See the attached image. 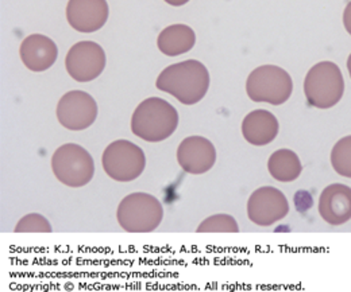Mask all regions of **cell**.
<instances>
[{
  "mask_svg": "<svg viewBox=\"0 0 351 292\" xmlns=\"http://www.w3.org/2000/svg\"><path fill=\"white\" fill-rule=\"evenodd\" d=\"M267 170L276 181L289 183L300 176L303 166L299 157L292 150L282 148L271 154L267 162Z\"/></svg>",
  "mask_w": 351,
  "mask_h": 292,
  "instance_id": "cell-17",
  "label": "cell"
},
{
  "mask_svg": "<svg viewBox=\"0 0 351 292\" xmlns=\"http://www.w3.org/2000/svg\"><path fill=\"white\" fill-rule=\"evenodd\" d=\"M331 165L341 176L351 178V135L342 137L331 151Z\"/></svg>",
  "mask_w": 351,
  "mask_h": 292,
  "instance_id": "cell-18",
  "label": "cell"
},
{
  "mask_svg": "<svg viewBox=\"0 0 351 292\" xmlns=\"http://www.w3.org/2000/svg\"><path fill=\"white\" fill-rule=\"evenodd\" d=\"M117 215L125 230L149 233L161 224L164 209L156 197L146 193H134L122 200Z\"/></svg>",
  "mask_w": 351,
  "mask_h": 292,
  "instance_id": "cell-4",
  "label": "cell"
},
{
  "mask_svg": "<svg viewBox=\"0 0 351 292\" xmlns=\"http://www.w3.org/2000/svg\"><path fill=\"white\" fill-rule=\"evenodd\" d=\"M56 178L69 187L86 186L93 178V159L86 148L79 144H64L56 150L51 158Z\"/></svg>",
  "mask_w": 351,
  "mask_h": 292,
  "instance_id": "cell-6",
  "label": "cell"
},
{
  "mask_svg": "<svg viewBox=\"0 0 351 292\" xmlns=\"http://www.w3.org/2000/svg\"><path fill=\"white\" fill-rule=\"evenodd\" d=\"M345 92V80L338 65L323 61L313 65L304 80L308 104L313 108L328 109L335 107Z\"/></svg>",
  "mask_w": 351,
  "mask_h": 292,
  "instance_id": "cell-3",
  "label": "cell"
},
{
  "mask_svg": "<svg viewBox=\"0 0 351 292\" xmlns=\"http://www.w3.org/2000/svg\"><path fill=\"white\" fill-rule=\"evenodd\" d=\"M103 168L117 182H132L145 170L146 157L141 147L129 140L111 143L101 158Z\"/></svg>",
  "mask_w": 351,
  "mask_h": 292,
  "instance_id": "cell-7",
  "label": "cell"
},
{
  "mask_svg": "<svg viewBox=\"0 0 351 292\" xmlns=\"http://www.w3.org/2000/svg\"><path fill=\"white\" fill-rule=\"evenodd\" d=\"M178 114L168 101L150 97L142 101L132 114V133L146 142L157 143L175 133Z\"/></svg>",
  "mask_w": 351,
  "mask_h": 292,
  "instance_id": "cell-2",
  "label": "cell"
},
{
  "mask_svg": "<svg viewBox=\"0 0 351 292\" xmlns=\"http://www.w3.org/2000/svg\"><path fill=\"white\" fill-rule=\"evenodd\" d=\"M168 4H171V5H175V7H178V5H184V4H186L189 0H165Z\"/></svg>",
  "mask_w": 351,
  "mask_h": 292,
  "instance_id": "cell-22",
  "label": "cell"
},
{
  "mask_svg": "<svg viewBox=\"0 0 351 292\" xmlns=\"http://www.w3.org/2000/svg\"><path fill=\"white\" fill-rule=\"evenodd\" d=\"M157 88L172 94L185 105L197 104L208 92V69L196 59L182 61L168 66L157 79Z\"/></svg>",
  "mask_w": 351,
  "mask_h": 292,
  "instance_id": "cell-1",
  "label": "cell"
},
{
  "mask_svg": "<svg viewBox=\"0 0 351 292\" xmlns=\"http://www.w3.org/2000/svg\"><path fill=\"white\" fill-rule=\"evenodd\" d=\"M97 105L90 94L83 90H72L62 96L57 105L60 124L71 131H83L95 123Z\"/></svg>",
  "mask_w": 351,
  "mask_h": 292,
  "instance_id": "cell-9",
  "label": "cell"
},
{
  "mask_svg": "<svg viewBox=\"0 0 351 292\" xmlns=\"http://www.w3.org/2000/svg\"><path fill=\"white\" fill-rule=\"evenodd\" d=\"M293 81L287 70L274 65H263L254 69L247 77L246 92L256 103L281 105L291 97Z\"/></svg>",
  "mask_w": 351,
  "mask_h": 292,
  "instance_id": "cell-5",
  "label": "cell"
},
{
  "mask_svg": "<svg viewBox=\"0 0 351 292\" xmlns=\"http://www.w3.org/2000/svg\"><path fill=\"white\" fill-rule=\"evenodd\" d=\"M348 70H349V73H350L351 79V54L349 55V58H348Z\"/></svg>",
  "mask_w": 351,
  "mask_h": 292,
  "instance_id": "cell-23",
  "label": "cell"
},
{
  "mask_svg": "<svg viewBox=\"0 0 351 292\" xmlns=\"http://www.w3.org/2000/svg\"><path fill=\"white\" fill-rule=\"evenodd\" d=\"M21 58L25 66L33 72H45L54 65L58 49L56 43L43 34H33L21 44Z\"/></svg>",
  "mask_w": 351,
  "mask_h": 292,
  "instance_id": "cell-14",
  "label": "cell"
},
{
  "mask_svg": "<svg viewBox=\"0 0 351 292\" xmlns=\"http://www.w3.org/2000/svg\"><path fill=\"white\" fill-rule=\"evenodd\" d=\"M18 233H50V222L41 214H27L15 226Z\"/></svg>",
  "mask_w": 351,
  "mask_h": 292,
  "instance_id": "cell-20",
  "label": "cell"
},
{
  "mask_svg": "<svg viewBox=\"0 0 351 292\" xmlns=\"http://www.w3.org/2000/svg\"><path fill=\"white\" fill-rule=\"evenodd\" d=\"M343 25H345L346 31L351 36V1L348 3L345 12H343Z\"/></svg>",
  "mask_w": 351,
  "mask_h": 292,
  "instance_id": "cell-21",
  "label": "cell"
},
{
  "mask_svg": "<svg viewBox=\"0 0 351 292\" xmlns=\"http://www.w3.org/2000/svg\"><path fill=\"white\" fill-rule=\"evenodd\" d=\"M177 161L188 174H204L215 165L217 150L208 139L203 136H189L178 146Z\"/></svg>",
  "mask_w": 351,
  "mask_h": 292,
  "instance_id": "cell-11",
  "label": "cell"
},
{
  "mask_svg": "<svg viewBox=\"0 0 351 292\" xmlns=\"http://www.w3.org/2000/svg\"><path fill=\"white\" fill-rule=\"evenodd\" d=\"M65 66L71 77L79 83L97 79L106 66V54L96 42L83 41L73 44L66 54Z\"/></svg>",
  "mask_w": 351,
  "mask_h": 292,
  "instance_id": "cell-8",
  "label": "cell"
},
{
  "mask_svg": "<svg viewBox=\"0 0 351 292\" xmlns=\"http://www.w3.org/2000/svg\"><path fill=\"white\" fill-rule=\"evenodd\" d=\"M195 43L196 34L186 25H172L164 29L157 40L160 51L169 57H177L188 53Z\"/></svg>",
  "mask_w": 351,
  "mask_h": 292,
  "instance_id": "cell-16",
  "label": "cell"
},
{
  "mask_svg": "<svg viewBox=\"0 0 351 292\" xmlns=\"http://www.w3.org/2000/svg\"><path fill=\"white\" fill-rule=\"evenodd\" d=\"M108 4L106 0H69L66 5V19L79 33H95L100 30L108 19Z\"/></svg>",
  "mask_w": 351,
  "mask_h": 292,
  "instance_id": "cell-12",
  "label": "cell"
},
{
  "mask_svg": "<svg viewBox=\"0 0 351 292\" xmlns=\"http://www.w3.org/2000/svg\"><path fill=\"white\" fill-rule=\"evenodd\" d=\"M199 233H238L237 221L228 214H217L206 218L197 228Z\"/></svg>",
  "mask_w": 351,
  "mask_h": 292,
  "instance_id": "cell-19",
  "label": "cell"
},
{
  "mask_svg": "<svg viewBox=\"0 0 351 292\" xmlns=\"http://www.w3.org/2000/svg\"><path fill=\"white\" fill-rule=\"evenodd\" d=\"M288 211L287 197L281 190L271 186L257 189L247 202V215L258 226H271L282 220Z\"/></svg>",
  "mask_w": 351,
  "mask_h": 292,
  "instance_id": "cell-10",
  "label": "cell"
},
{
  "mask_svg": "<svg viewBox=\"0 0 351 292\" xmlns=\"http://www.w3.org/2000/svg\"><path fill=\"white\" fill-rule=\"evenodd\" d=\"M278 133L276 116L265 109L250 112L242 123V135L253 146H266L271 143Z\"/></svg>",
  "mask_w": 351,
  "mask_h": 292,
  "instance_id": "cell-15",
  "label": "cell"
},
{
  "mask_svg": "<svg viewBox=\"0 0 351 292\" xmlns=\"http://www.w3.org/2000/svg\"><path fill=\"white\" fill-rule=\"evenodd\" d=\"M319 214L331 226L351 220V187L342 183L327 186L319 198Z\"/></svg>",
  "mask_w": 351,
  "mask_h": 292,
  "instance_id": "cell-13",
  "label": "cell"
}]
</instances>
